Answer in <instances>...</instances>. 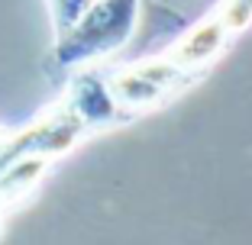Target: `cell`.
<instances>
[{"mask_svg":"<svg viewBox=\"0 0 252 245\" xmlns=\"http://www.w3.org/2000/svg\"><path fill=\"white\" fill-rule=\"evenodd\" d=\"M65 107L71 116H78L84 126H107L113 123V113H123L113 100L107 81H97V78H81L74 81L71 94L65 97Z\"/></svg>","mask_w":252,"mask_h":245,"instance_id":"3957f363","label":"cell"},{"mask_svg":"<svg viewBox=\"0 0 252 245\" xmlns=\"http://www.w3.org/2000/svg\"><path fill=\"white\" fill-rule=\"evenodd\" d=\"M136 10H139V0H97L65 36L55 39L52 58H49L52 71L65 75L84 61L117 52L133 36Z\"/></svg>","mask_w":252,"mask_h":245,"instance_id":"6da1fadb","label":"cell"},{"mask_svg":"<svg viewBox=\"0 0 252 245\" xmlns=\"http://www.w3.org/2000/svg\"><path fill=\"white\" fill-rule=\"evenodd\" d=\"M230 36H233L230 23L223 20V13H217V16H210V20L197 23L185 39H178V42L165 52V58L175 61V65H181L185 71L204 75V68L220 55V49L226 45Z\"/></svg>","mask_w":252,"mask_h":245,"instance_id":"7a4b0ae2","label":"cell"},{"mask_svg":"<svg viewBox=\"0 0 252 245\" xmlns=\"http://www.w3.org/2000/svg\"><path fill=\"white\" fill-rule=\"evenodd\" d=\"M97 0H49V10H52V29H55V39L65 36L74 23L81 20Z\"/></svg>","mask_w":252,"mask_h":245,"instance_id":"277c9868","label":"cell"}]
</instances>
